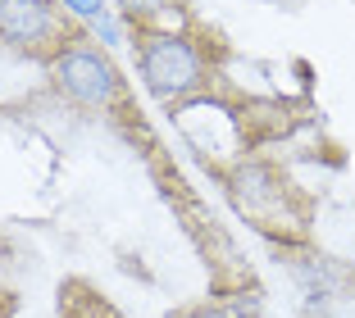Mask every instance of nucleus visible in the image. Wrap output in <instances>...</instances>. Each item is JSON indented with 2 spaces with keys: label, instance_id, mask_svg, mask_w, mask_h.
<instances>
[{
  "label": "nucleus",
  "instance_id": "obj_5",
  "mask_svg": "<svg viewBox=\"0 0 355 318\" xmlns=\"http://www.w3.org/2000/svg\"><path fill=\"white\" fill-rule=\"evenodd\" d=\"M114 5L128 14V19H141V14H159L168 0H114Z\"/></svg>",
  "mask_w": 355,
  "mask_h": 318
},
{
  "label": "nucleus",
  "instance_id": "obj_7",
  "mask_svg": "<svg viewBox=\"0 0 355 318\" xmlns=\"http://www.w3.org/2000/svg\"><path fill=\"white\" fill-rule=\"evenodd\" d=\"M96 37H101L105 46H119V42H123V28H119V19L101 14V19H96Z\"/></svg>",
  "mask_w": 355,
  "mask_h": 318
},
{
  "label": "nucleus",
  "instance_id": "obj_1",
  "mask_svg": "<svg viewBox=\"0 0 355 318\" xmlns=\"http://www.w3.org/2000/svg\"><path fill=\"white\" fill-rule=\"evenodd\" d=\"M141 82L155 100H182L191 96L200 82H205V60L200 51L187 42V37H178V32H150L141 37Z\"/></svg>",
  "mask_w": 355,
  "mask_h": 318
},
{
  "label": "nucleus",
  "instance_id": "obj_3",
  "mask_svg": "<svg viewBox=\"0 0 355 318\" xmlns=\"http://www.w3.org/2000/svg\"><path fill=\"white\" fill-rule=\"evenodd\" d=\"M60 37L55 0H0V42L14 51H42Z\"/></svg>",
  "mask_w": 355,
  "mask_h": 318
},
{
  "label": "nucleus",
  "instance_id": "obj_4",
  "mask_svg": "<svg viewBox=\"0 0 355 318\" xmlns=\"http://www.w3.org/2000/svg\"><path fill=\"white\" fill-rule=\"evenodd\" d=\"M232 195H237V205L246 209V214H264L269 205L282 200V186H278V177H273L269 164H241L237 173H232Z\"/></svg>",
  "mask_w": 355,
  "mask_h": 318
},
{
  "label": "nucleus",
  "instance_id": "obj_6",
  "mask_svg": "<svg viewBox=\"0 0 355 318\" xmlns=\"http://www.w3.org/2000/svg\"><path fill=\"white\" fill-rule=\"evenodd\" d=\"M60 5H64L69 14H78V19H92V23L105 14V0H60Z\"/></svg>",
  "mask_w": 355,
  "mask_h": 318
},
{
  "label": "nucleus",
  "instance_id": "obj_8",
  "mask_svg": "<svg viewBox=\"0 0 355 318\" xmlns=\"http://www.w3.org/2000/svg\"><path fill=\"white\" fill-rule=\"evenodd\" d=\"M187 318H223L219 309H196V314H187Z\"/></svg>",
  "mask_w": 355,
  "mask_h": 318
},
{
  "label": "nucleus",
  "instance_id": "obj_2",
  "mask_svg": "<svg viewBox=\"0 0 355 318\" xmlns=\"http://www.w3.org/2000/svg\"><path fill=\"white\" fill-rule=\"evenodd\" d=\"M51 78L73 105H87V109H110L119 100V73L114 64L105 60L92 46H64L51 60Z\"/></svg>",
  "mask_w": 355,
  "mask_h": 318
}]
</instances>
